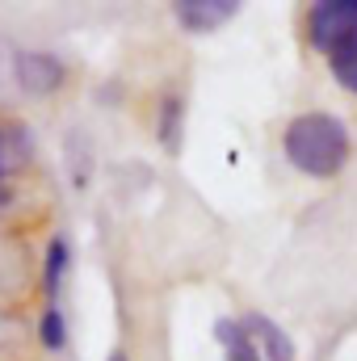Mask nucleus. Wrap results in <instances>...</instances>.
I'll use <instances>...</instances> for the list:
<instances>
[{
    "mask_svg": "<svg viewBox=\"0 0 357 361\" xmlns=\"http://www.w3.org/2000/svg\"><path fill=\"white\" fill-rule=\"evenodd\" d=\"M286 160L307 177H337L349 160V130L332 114H298L286 126Z\"/></svg>",
    "mask_w": 357,
    "mask_h": 361,
    "instance_id": "1",
    "label": "nucleus"
},
{
    "mask_svg": "<svg viewBox=\"0 0 357 361\" xmlns=\"http://www.w3.org/2000/svg\"><path fill=\"white\" fill-rule=\"evenodd\" d=\"M307 38L315 51L332 55L357 38V0H320L307 13Z\"/></svg>",
    "mask_w": 357,
    "mask_h": 361,
    "instance_id": "2",
    "label": "nucleus"
},
{
    "mask_svg": "<svg viewBox=\"0 0 357 361\" xmlns=\"http://www.w3.org/2000/svg\"><path fill=\"white\" fill-rule=\"evenodd\" d=\"M13 80L25 92H34V97H47V92L63 89L68 68H63V59H55L51 51H17V55H13Z\"/></svg>",
    "mask_w": 357,
    "mask_h": 361,
    "instance_id": "3",
    "label": "nucleus"
},
{
    "mask_svg": "<svg viewBox=\"0 0 357 361\" xmlns=\"http://www.w3.org/2000/svg\"><path fill=\"white\" fill-rule=\"evenodd\" d=\"M236 13H240V0H177L173 4L177 25L189 34H210V30L227 25Z\"/></svg>",
    "mask_w": 357,
    "mask_h": 361,
    "instance_id": "4",
    "label": "nucleus"
},
{
    "mask_svg": "<svg viewBox=\"0 0 357 361\" xmlns=\"http://www.w3.org/2000/svg\"><path fill=\"white\" fill-rule=\"evenodd\" d=\"M244 328L253 332V341H257V349H261V357L265 361H294V341L273 324L265 315H244Z\"/></svg>",
    "mask_w": 357,
    "mask_h": 361,
    "instance_id": "5",
    "label": "nucleus"
},
{
    "mask_svg": "<svg viewBox=\"0 0 357 361\" xmlns=\"http://www.w3.org/2000/svg\"><path fill=\"white\" fill-rule=\"evenodd\" d=\"M214 341L223 345V361H265L257 341H253V332L244 328V319H219Z\"/></svg>",
    "mask_w": 357,
    "mask_h": 361,
    "instance_id": "6",
    "label": "nucleus"
},
{
    "mask_svg": "<svg viewBox=\"0 0 357 361\" xmlns=\"http://www.w3.org/2000/svg\"><path fill=\"white\" fill-rule=\"evenodd\" d=\"M68 261H72V244H68V235H55L47 244V265H42V294H47V302H59V286H63Z\"/></svg>",
    "mask_w": 357,
    "mask_h": 361,
    "instance_id": "7",
    "label": "nucleus"
},
{
    "mask_svg": "<svg viewBox=\"0 0 357 361\" xmlns=\"http://www.w3.org/2000/svg\"><path fill=\"white\" fill-rule=\"evenodd\" d=\"M30 160V130L21 122L0 118V173H13Z\"/></svg>",
    "mask_w": 357,
    "mask_h": 361,
    "instance_id": "8",
    "label": "nucleus"
},
{
    "mask_svg": "<svg viewBox=\"0 0 357 361\" xmlns=\"http://www.w3.org/2000/svg\"><path fill=\"white\" fill-rule=\"evenodd\" d=\"M181 122H185L181 97H164V101H160V126H156L164 152H181Z\"/></svg>",
    "mask_w": 357,
    "mask_h": 361,
    "instance_id": "9",
    "label": "nucleus"
},
{
    "mask_svg": "<svg viewBox=\"0 0 357 361\" xmlns=\"http://www.w3.org/2000/svg\"><path fill=\"white\" fill-rule=\"evenodd\" d=\"M328 63H332V80H337L341 89L357 92V38L353 42H345L341 51H332Z\"/></svg>",
    "mask_w": 357,
    "mask_h": 361,
    "instance_id": "10",
    "label": "nucleus"
},
{
    "mask_svg": "<svg viewBox=\"0 0 357 361\" xmlns=\"http://www.w3.org/2000/svg\"><path fill=\"white\" fill-rule=\"evenodd\" d=\"M38 336H42V349H63L68 345V324H63L59 302H47L42 324H38Z\"/></svg>",
    "mask_w": 357,
    "mask_h": 361,
    "instance_id": "11",
    "label": "nucleus"
},
{
    "mask_svg": "<svg viewBox=\"0 0 357 361\" xmlns=\"http://www.w3.org/2000/svg\"><path fill=\"white\" fill-rule=\"evenodd\" d=\"M13 202V185H8V173H0V206Z\"/></svg>",
    "mask_w": 357,
    "mask_h": 361,
    "instance_id": "12",
    "label": "nucleus"
},
{
    "mask_svg": "<svg viewBox=\"0 0 357 361\" xmlns=\"http://www.w3.org/2000/svg\"><path fill=\"white\" fill-rule=\"evenodd\" d=\"M105 361H131V357H126V349H114V353H109Z\"/></svg>",
    "mask_w": 357,
    "mask_h": 361,
    "instance_id": "13",
    "label": "nucleus"
}]
</instances>
